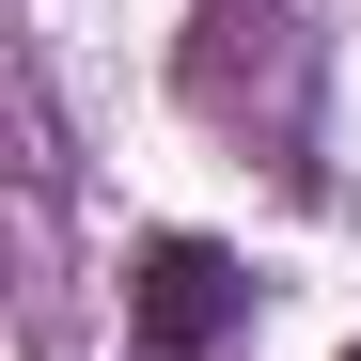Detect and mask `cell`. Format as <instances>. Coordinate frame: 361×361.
<instances>
[{"label": "cell", "mask_w": 361, "mask_h": 361, "mask_svg": "<svg viewBox=\"0 0 361 361\" xmlns=\"http://www.w3.org/2000/svg\"><path fill=\"white\" fill-rule=\"evenodd\" d=\"M235 314H252V267H235L220 235H157L142 283H126V345H142V361H220Z\"/></svg>", "instance_id": "obj_1"}, {"label": "cell", "mask_w": 361, "mask_h": 361, "mask_svg": "<svg viewBox=\"0 0 361 361\" xmlns=\"http://www.w3.org/2000/svg\"><path fill=\"white\" fill-rule=\"evenodd\" d=\"M345 361H361V345H345Z\"/></svg>", "instance_id": "obj_2"}]
</instances>
